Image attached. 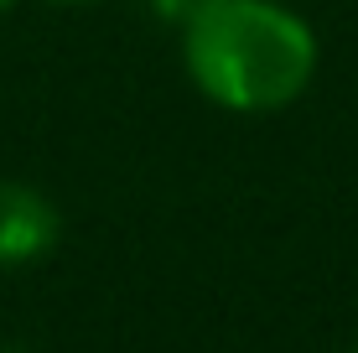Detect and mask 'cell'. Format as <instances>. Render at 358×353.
I'll return each instance as SVG.
<instances>
[{
	"label": "cell",
	"instance_id": "1",
	"mask_svg": "<svg viewBox=\"0 0 358 353\" xmlns=\"http://www.w3.org/2000/svg\"><path fill=\"white\" fill-rule=\"evenodd\" d=\"M182 63L213 104L270 115L312 83L317 36L275 0H213L182 21Z\"/></svg>",
	"mask_w": 358,
	"mask_h": 353
},
{
	"label": "cell",
	"instance_id": "2",
	"mask_svg": "<svg viewBox=\"0 0 358 353\" xmlns=\"http://www.w3.org/2000/svg\"><path fill=\"white\" fill-rule=\"evenodd\" d=\"M57 245V208L31 182L0 177V265H27Z\"/></svg>",
	"mask_w": 358,
	"mask_h": 353
},
{
	"label": "cell",
	"instance_id": "3",
	"mask_svg": "<svg viewBox=\"0 0 358 353\" xmlns=\"http://www.w3.org/2000/svg\"><path fill=\"white\" fill-rule=\"evenodd\" d=\"M203 6H213V0H151V10H156V16L177 21V27H182V21H187V16H197V10H203Z\"/></svg>",
	"mask_w": 358,
	"mask_h": 353
},
{
	"label": "cell",
	"instance_id": "4",
	"mask_svg": "<svg viewBox=\"0 0 358 353\" xmlns=\"http://www.w3.org/2000/svg\"><path fill=\"white\" fill-rule=\"evenodd\" d=\"M52 6H94V0H52Z\"/></svg>",
	"mask_w": 358,
	"mask_h": 353
},
{
	"label": "cell",
	"instance_id": "5",
	"mask_svg": "<svg viewBox=\"0 0 358 353\" xmlns=\"http://www.w3.org/2000/svg\"><path fill=\"white\" fill-rule=\"evenodd\" d=\"M10 6H16V0H0V10H10Z\"/></svg>",
	"mask_w": 358,
	"mask_h": 353
},
{
	"label": "cell",
	"instance_id": "6",
	"mask_svg": "<svg viewBox=\"0 0 358 353\" xmlns=\"http://www.w3.org/2000/svg\"><path fill=\"white\" fill-rule=\"evenodd\" d=\"M353 353H358V343H353Z\"/></svg>",
	"mask_w": 358,
	"mask_h": 353
}]
</instances>
